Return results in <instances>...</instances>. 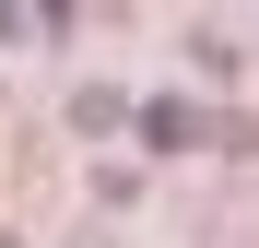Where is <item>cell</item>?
<instances>
[{
	"label": "cell",
	"mask_w": 259,
	"mask_h": 248,
	"mask_svg": "<svg viewBox=\"0 0 259 248\" xmlns=\"http://www.w3.org/2000/svg\"><path fill=\"white\" fill-rule=\"evenodd\" d=\"M0 248H24V236H0Z\"/></svg>",
	"instance_id": "cell-1"
}]
</instances>
